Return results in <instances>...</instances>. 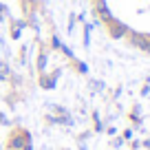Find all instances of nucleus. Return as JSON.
Listing matches in <instances>:
<instances>
[{
  "mask_svg": "<svg viewBox=\"0 0 150 150\" xmlns=\"http://www.w3.org/2000/svg\"><path fill=\"white\" fill-rule=\"evenodd\" d=\"M7 146H9V150H33L31 148V135L27 130H16L9 137Z\"/></svg>",
  "mask_w": 150,
  "mask_h": 150,
  "instance_id": "1",
  "label": "nucleus"
},
{
  "mask_svg": "<svg viewBox=\"0 0 150 150\" xmlns=\"http://www.w3.org/2000/svg\"><path fill=\"white\" fill-rule=\"evenodd\" d=\"M0 124H5V126H9V119H7L5 112H0Z\"/></svg>",
  "mask_w": 150,
  "mask_h": 150,
  "instance_id": "2",
  "label": "nucleus"
}]
</instances>
